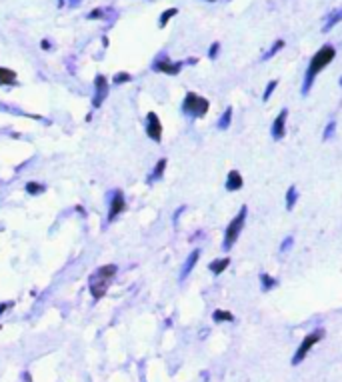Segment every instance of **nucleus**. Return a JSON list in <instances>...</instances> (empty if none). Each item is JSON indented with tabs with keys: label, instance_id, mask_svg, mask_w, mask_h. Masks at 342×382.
Returning <instances> with one entry per match:
<instances>
[{
	"label": "nucleus",
	"instance_id": "3",
	"mask_svg": "<svg viewBox=\"0 0 342 382\" xmlns=\"http://www.w3.org/2000/svg\"><path fill=\"white\" fill-rule=\"evenodd\" d=\"M244 220H246V206H242L240 208V212L236 214V218L228 224V228H226V234H224V250H230L232 246H234V242L238 240V234H240V230H242V226H244Z\"/></svg>",
	"mask_w": 342,
	"mask_h": 382
},
{
	"label": "nucleus",
	"instance_id": "4",
	"mask_svg": "<svg viewBox=\"0 0 342 382\" xmlns=\"http://www.w3.org/2000/svg\"><path fill=\"white\" fill-rule=\"evenodd\" d=\"M182 110L188 112V114H194V116H204L206 110H208V102L196 94H186V100L182 104Z\"/></svg>",
	"mask_w": 342,
	"mask_h": 382
},
{
	"label": "nucleus",
	"instance_id": "12",
	"mask_svg": "<svg viewBox=\"0 0 342 382\" xmlns=\"http://www.w3.org/2000/svg\"><path fill=\"white\" fill-rule=\"evenodd\" d=\"M342 20V8L338 10H334V12H330L328 16H326V22H324V26H322V32H328V30H332L338 22Z\"/></svg>",
	"mask_w": 342,
	"mask_h": 382
},
{
	"label": "nucleus",
	"instance_id": "5",
	"mask_svg": "<svg viewBox=\"0 0 342 382\" xmlns=\"http://www.w3.org/2000/svg\"><path fill=\"white\" fill-rule=\"evenodd\" d=\"M322 338V330H316V332H312V334H308V336H304V340H302V344L298 346V352L294 354V358H292V364H300L302 360H304V356L308 354V350L318 342Z\"/></svg>",
	"mask_w": 342,
	"mask_h": 382
},
{
	"label": "nucleus",
	"instance_id": "6",
	"mask_svg": "<svg viewBox=\"0 0 342 382\" xmlns=\"http://www.w3.org/2000/svg\"><path fill=\"white\" fill-rule=\"evenodd\" d=\"M146 134L154 142H160V138H162V124L154 112H148V116H146Z\"/></svg>",
	"mask_w": 342,
	"mask_h": 382
},
{
	"label": "nucleus",
	"instance_id": "18",
	"mask_svg": "<svg viewBox=\"0 0 342 382\" xmlns=\"http://www.w3.org/2000/svg\"><path fill=\"white\" fill-rule=\"evenodd\" d=\"M282 46H284V40H276V42L272 44V48H270V50H268V52H266V54H264L262 58H264V60H268V58H272V56H274V54H276V52H278V50H280Z\"/></svg>",
	"mask_w": 342,
	"mask_h": 382
},
{
	"label": "nucleus",
	"instance_id": "19",
	"mask_svg": "<svg viewBox=\"0 0 342 382\" xmlns=\"http://www.w3.org/2000/svg\"><path fill=\"white\" fill-rule=\"evenodd\" d=\"M260 282H262V288H264V290H270L272 286H276V280L270 278V276H266V274L260 276Z\"/></svg>",
	"mask_w": 342,
	"mask_h": 382
},
{
	"label": "nucleus",
	"instance_id": "14",
	"mask_svg": "<svg viewBox=\"0 0 342 382\" xmlns=\"http://www.w3.org/2000/svg\"><path fill=\"white\" fill-rule=\"evenodd\" d=\"M0 84H16V72L0 66Z\"/></svg>",
	"mask_w": 342,
	"mask_h": 382
},
{
	"label": "nucleus",
	"instance_id": "20",
	"mask_svg": "<svg viewBox=\"0 0 342 382\" xmlns=\"http://www.w3.org/2000/svg\"><path fill=\"white\" fill-rule=\"evenodd\" d=\"M176 12H178L176 8H170V10H166V12H162V16H160V26H166V22L170 20V18H172V16H174V14H176Z\"/></svg>",
	"mask_w": 342,
	"mask_h": 382
},
{
	"label": "nucleus",
	"instance_id": "8",
	"mask_svg": "<svg viewBox=\"0 0 342 382\" xmlns=\"http://www.w3.org/2000/svg\"><path fill=\"white\" fill-rule=\"evenodd\" d=\"M94 84H96V98H94V106H100V104H102V100L106 98V92H108V82H106V78H104V76H98V78L94 80Z\"/></svg>",
	"mask_w": 342,
	"mask_h": 382
},
{
	"label": "nucleus",
	"instance_id": "2",
	"mask_svg": "<svg viewBox=\"0 0 342 382\" xmlns=\"http://www.w3.org/2000/svg\"><path fill=\"white\" fill-rule=\"evenodd\" d=\"M116 270H118V268H116L114 264H106V266L98 268V270L90 276V292H92V296H94L96 300L104 296V292H106L110 280L114 278Z\"/></svg>",
	"mask_w": 342,
	"mask_h": 382
},
{
	"label": "nucleus",
	"instance_id": "15",
	"mask_svg": "<svg viewBox=\"0 0 342 382\" xmlns=\"http://www.w3.org/2000/svg\"><path fill=\"white\" fill-rule=\"evenodd\" d=\"M230 264V260L228 258H222V260H214V262H210V270L214 272V274H220V272H224V268Z\"/></svg>",
	"mask_w": 342,
	"mask_h": 382
},
{
	"label": "nucleus",
	"instance_id": "29",
	"mask_svg": "<svg viewBox=\"0 0 342 382\" xmlns=\"http://www.w3.org/2000/svg\"><path fill=\"white\" fill-rule=\"evenodd\" d=\"M340 86H342V78H340Z\"/></svg>",
	"mask_w": 342,
	"mask_h": 382
},
{
	"label": "nucleus",
	"instance_id": "26",
	"mask_svg": "<svg viewBox=\"0 0 342 382\" xmlns=\"http://www.w3.org/2000/svg\"><path fill=\"white\" fill-rule=\"evenodd\" d=\"M218 48H220V44H218V42H214V44L210 46V52H208V56H210V58H216V56H218Z\"/></svg>",
	"mask_w": 342,
	"mask_h": 382
},
{
	"label": "nucleus",
	"instance_id": "27",
	"mask_svg": "<svg viewBox=\"0 0 342 382\" xmlns=\"http://www.w3.org/2000/svg\"><path fill=\"white\" fill-rule=\"evenodd\" d=\"M26 188H28V192H32V194H38V192L42 190V186H40V184H34V182H32V184H28Z\"/></svg>",
	"mask_w": 342,
	"mask_h": 382
},
{
	"label": "nucleus",
	"instance_id": "21",
	"mask_svg": "<svg viewBox=\"0 0 342 382\" xmlns=\"http://www.w3.org/2000/svg\"><path fill=\"white\" fill-rule=\"evenodd\" d=\"M164 166H166V160L162 158L158 164H156V168H154V174H152V178H160L162 176V172H164Z\"/></svg>",
	"mask_w": 342,
	"mask_h": 382
},
{
	"label": "nucleus",
	"instance_id": "13",
	"mask_svg": "<svg viewBox=\"0 0 342 382\" xmlns=\"http://www.w3.org/2000/svg\"><path fill=\"white\" fill-rule=\"evenodd\" d=\"M242 188V176L236 172V170H232L230 174H228V180H226V190L234 192V190H240Z\"/></svg>",
	"mask_w": 342,
	"mask_h": 382
},
{
	"label": "nucleus",
	"instance_id": "23",
	"mask_svg": "<svg viewBox=\"0 0 342 382\" xmlns=\"http://www.w3.org/2000/svg\"><path fill=\"white\" fill-rule=\"evenodd\" d=\"M214 318H216V320H220V322H222V320H232V314H230V312L216 310V312H214Z\"/></svg>",
	"mask_w": 342,
	"mask_h": 382
},
{
	"label": "nucleus",
	"instance_id": "25",
	"mask_svg": "<svg viewBox=\"0 0 342 382\" xmlns=\"http://www.w3.org/2000/svg\"><path fill=\"white\" fill-rule=\"evenodd\" d=\"M334 128H336V124H334V122H330V124L326 126V130H324V140L332 138V134H334Z\"/></svg>",
	"mask_w": 342,
	"mask_h": 382
},
{
	"label": "nucleus",
	"instance_id": "22",
	"mask_svg": "<svg viewBox=\"0 0 342 382\" xmlns=\"http://www.w3.org/2000/svg\"><path fill=\"white\" fill-rule=\"evenodd\" d=\"M276 86H278V80H272V82L266 86V90H264V96H262V98H264V100H268V98H270V94H272V90H274Z\"/></svg>",
	"mask_w": 342,
	"mask_h": 382
},
{
	"label": "nucleus",
	"instance_id": "1",
	"mask_svg": "<svg viewBox=\"0 0 342 382\" xmlns=\"http://www.w3.org/2000/svg\"><path fill=\"white\" fill-rule=\"evenodd\" d=\"M336 56V50L332 48V46H322L314 56H312V60H310V66H308V70H306V76H304V84H302V94H308V90L312 88V84H314V78H316V74L322 70V68H326L330 62H332V58Z\"/></svg>",
	"mask_w": 342,
	"mask_h": 382
},
{
	"label": "nucleus",
	"instance_id": "11",
	"mask_svg": "<svg viewBox=\"0 0 342 382\" xmlns=\"http://www.w3.org/2000/svg\"><path fill=\"white\" fill-rule=\"evenodd\" d=\"M198 258H200V250H192V254L186 258V262H184V266H182V272H180V280H184V278L190 274V270L194 268V264L198 262Z\"/></svg>",
	"mask_w": 342,
	"mask_h": 382
},
{
	"label": "nucleus",
	"instance_id": "16",
	"mask_svg": "<svg viewBox=\"0 0 342 382\" xmlns=\"http://www.w3.org/2000/svg\"><path fill=\"white\" fill-rule=\"evenodd\" d=\"M230 120H232V110L226 108L224 114H222V118L218 120V128H220V130H226V128L230 126Z\"/></svg>",
	"mask_w": 342,
	"mask_h": 382
},
{
	"label": "nucleus",
	"instance_id": "10",
	"mask_svg": "<svg viewBox=\"0 0 342 382\" xmlns=\"http://www.w3.org/2000/svg\"><path fill=\"white\" fill-rule=\"evenodd\" d=\"M122 210H124V196H122V192H116L114 198H112V204H110V214H108V218H110V220L116 218Z\"/></svg>",
	"mask_w": 342,
	"mask_h": 382
},
{
	"label": "nucleus",
	"instance_id": "7",
	"mask_svg": "<svg viewBox=\"0 0 342 382\" xmlns=\"http://www.w3.org/2000/svg\"><path fill=\"white\" fill-rule=\"evenodd\" d=\"M286 116H288V110H280V114L276 116L274 124H272V138L274 140H280L284 136V122H286Z\"/></svg>",
	"mask_w": 342,
	"mask_h": 382
},
{
	"label": "nucleus",
	"instance_id": "9",
	"mask_svg": "<svg viewBox=\"0 0 342 382\" xmlns=\"http://www.w3.org/2000/svg\"><path fill=\"white\" fill-rule=\"evenodd\" d=\"M180 62H170L168 58L166 60H156L154 62V70H160V72H166V74H178L180 70Z\"/></svg>",
	"mask_w": 342,
	"mask_h": 382
},
{
	"label": "nucleus",
	"instance_id": "17",
	"mask_svg": "<svg viewBox=\"0 0 342 382\" xmlns=\"http://www.w3.org/2000/svg\"><path fill=\"white\" fill-rule=\"evenodd\" d=\"M296 198H298L296 188H294V186H290V188H288V194H286V208H288V210H292V208H294Z\"/></svg>",
	"mask_w": 342,
	"mask_h": 382
},
{
	"label": "nucleus",
	"instance_id": "28",
	"mask_svg": "<svg viewBox=\"0 0 342 382\" xmlns=\"http://www.w3.org/2000/svg\"><path fill=\"white\" fill-rule=\"evenodd\" d=\"M290 244H292V238H286V240H284V244H282V250H286Z\"/></svg>",
	"mask_w": 342,
	"mask_h": 382
},
{
	"label": "nucleus",
	"instance_id": "24",
	"mask_svg": "<svg viewBox=\"0 0 342 382\" xmlns=\"http://www.w3.org/2000/svg\"><path fill=\"white\" fill-rule=\"evenodd\" d=\"M128 80H130V74H128V72H120V74L114 76V82H116V84H122V82H128Z\"/></svg>",
	"mask_w": 342,
	"mask_h": 382
}]
</instances>
